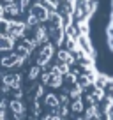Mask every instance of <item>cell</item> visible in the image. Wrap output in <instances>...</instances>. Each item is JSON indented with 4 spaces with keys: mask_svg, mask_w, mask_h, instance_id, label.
<instances>
[{
    "mask_svg": "<svg viewBox=\"0 0 113 120\" xmlns=\"http://www.w3.org/2000/svg\"><path fill=\"white\" fill-rule=\"evenodd\" d=\"M97 0H0V120H113V76L90 39Z\"/></svg>",
    "mask_w": 113,
    "mask_h": 120,
    "instance_id": "6da1fadb",
    "label": "cell"
},
{
    "mask_svg": "<svg viewBox=\"0 0 113 120\" xmlns=\"http://www.w3.org/2000/svg\"><path fill=\"white\" fill-rule=\"evenodd\" d=\"M108 42H109V48L113 49V0H111V14H109V23H108Z\"/></svg>",
    "mask_w": 113,
    "mask_h": 120,
    "instance_id": "7a4b0ae2",
    "label": "cell"
}]
</instances>
